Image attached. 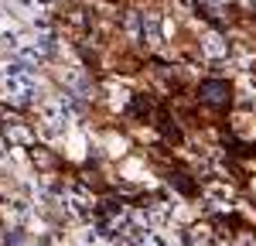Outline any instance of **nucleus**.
<instances>
[{
    "instance_id": "obj_1",
    "label": "nucleus",
    "mask_w": 256,
    "mask_h": 246,
    "mask_svg": "<svg viewBox=\"0 0 256 246\" xmlns=\"http://www.w3.org/2000/svg\"><path fill=\"white\" fill-rule=\"evenodd\" d=\"M52 38L48 34H31V38H24L20 41V48H18V55L24 62H44L48 55H52Z\"/></svg>"
},
{
    "instance_id": "obj_2",
    "label": "nucleus",
    "mask_w": 256,
    "mask_h": 246,
    "mask_svg": "<svg viewBox=\"0 0 256 246\" xmlns=\"http://www.w3.org/2000/svg\"><path fill=\"white\" fill-rule=\"evenodd\" d=\"M62 208L76 219H92V198L82 192V188H65V198H62Z\"/></svg>"
},
{
    "instance_id": "obj_3",
    "label": "nucleus",
    "mask_w": 256,
    "mask_h": 246,
    "mask_svg": "<svg viewBox=\"0 0 256 246\" xmlns=\"http://www.w3.org/2000/svg\"><path fill=\"white\" fill-rule=\"evenodd\" d=\"M4 208H7L14 226H34V202H28L20 195H10V198H4Z\"/></svg>"
},
{
    "instance_id": "obj_4",
    "label": "nucleus",
    "mask_w": 256,
    "mask_h": 246,
    "mask_svg": "<svg viewBox=\"0 0 256 246\" xmlns=\"http://www.w3.org/2000/svg\"><path fill=\"white\" fill-rule=\"evenodd\" d=\"M202 52H205L208 58H226V55H229V41L222 38V34H216V31H208V34L202 38Z\"/></svg>"
},
{
    "instance_id": "obj_5",
    "label": "nucleus",
    "mask_w": 256,
    "mask_h": 246,
    "mask_svg": "<svg viewBox=\"0 0 256 246\" xmlns=\"http://www.w3.org/2000/svg\"><path fill=\"white\" fill-rule=\"evenodd\" d=\"M4 137L10 144H18V147H28V144H34V134L24 126V123H18V120H10L7 126H4Z\"/></svg>"
},
{
    "instance_id": "obj_6",
    "label": "nucleus",
    "mask_w": 256,
    "mask_h": 246,
    "mask_svg": "<svg viewBox=\"0 0 256 246\" xmlns=\"http://www.w3.org/2000/svg\"><path fill=\"white\" fill-rule=\"evenodd\" d=\"M62 82H65L68 89H82V86H86V76H82L79 65H68V68H62Z\"/></svg>"
},
{
    "instance_id": "obj_7",
    "label": "nucleus",
    "mask_w": 256,
    "mask_h": 246,
    "mask_svg": "<svg viewBox=\"0 0 256 246\" xmlns=\"http://www.w3.org/2000/svg\"><path fill=\"white\" fill-rule=\"evenodd\" d=\"M126 34L134 41H144V14H140V10H134V14L126 18Z\"/></svg>"
},
{
    "instance_id": "obj_8",
    "label": "nucleus",
    "mask_w": 256,
    "mask_h": 246,
    "mask_svg": "<svg viewBox=\"0 0 256 246\" xmlns=\"http://www.w3.org/2000/svg\"><path fill=\"white\" fill-rule=\"evenodd\" d=\"M208 198H212V202H218L222 208H226V205L232 202V192H229L226 184H212V188H208Z\"/></svg>"
}]
</instances>
